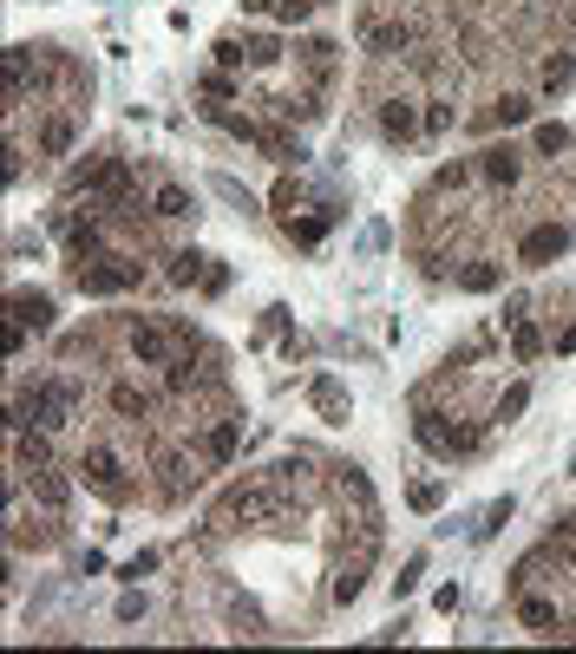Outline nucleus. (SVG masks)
I'll return each mask as SVG.
<instances>
[{
	"label": "nucleus",
	"mask_w": 576,
	"mask_h": 654,
	"mask_svg": "<svg viewBox=\"0 0 576 654\" xmlns=\"http://www.w3.org/2000/svg\"><path fill=\"white\" fill-rule=\"evenodd\" d=\"M79 380L73 374H40L33 387H20L13 392V406H7V432L13 425H46V432H59L73 412H79Z\"/></svg>",
	"instance_id": "f257e3e1"
},
{
	"label": "nucleus",
	"mask_w": 576,
	"mask_h": 654,
	"mask_svg": "<svg viewBox=\"0 0 576 654\" xmlns=\"http://www.w3.org/2000/svg\"><path fill=\"white\" fill-rule=\"evenodd\" d=\"M184 347H197V334L184 328V321H151V314H132L125 321V354H132V367H170Z\"/></svg>",
	"instance_id": "f03ea898"
},
{
	"label": "nucleus",
	"mask_w": 576,
	"mask_h": 654,
	"mask_svg": "<svg viewBox=\"0 0 576 654\" xmlns=\"http://www.w3.org/2000/svg\"><path fill=\"white\" fill-rule=\"evenodd\" d=\"M125 472H132V465H125V452H119L112 439H92V445L79 452V485H86V491H99L106 505H132V491H139V485H132Z\"/></svg>",
	"instance_id": "7ed1b4c3"
},
{
	"label": "nucleus",
	"mask_w": 576,
	"mask_h": 654,
	"mask_svg": "<svg viewBox=\"0 0 576 654\" xmlns=\"http://www.w3.org/2000/svg\"><path fill=\"white\" fill-rule=\"evenodd\" d=\"M413 439L427 445L432 458H465V452H478V432L458 425L452 412H432L427 399H420V412H413Z\"/></svg>",
	"instance_id": "20e7f679"
},
{
	"label": "nucleus",
	"mask_w": 576,
	"mask_h": 654,
	"mask_svg": "<svg viewBox=\"0 0 576 654\" xmlns=\"http://www.w3.org/2000/svg\"><path fill=\"white\" fill-rule=\"evenodd\" d=\"M361 46H367L374 59H407V53L420 46V26H413L407 13H367V20H361Z\"/></svg>",
	"instance_id": "39448f33"
},
{
	"label": "nucleus",
	"mask_w": 576,
	"mask_h": 654,
	"mask_svg": "<svg viewBox=\"0 0 576 654\" xmlns=\"http://www.w3.org/2000/svg\"><path fill=\"white\" fill-rule=\"evenodd\" d=\"M472 164H478V184H491V190H518L524 184V151L518 144H485Z\"/></svg>",
	"instance_id": "423d86ee"
},
{
	"label": "nucleus",
	"mask_w": 576,
	"mask_h": 654,
	"mask_svg": "<svg viewBox=\"0 0 576 654\" xmlns=\"http://www.w3.org/2000/svg\"><path fill=\"white\" fill-rule=\"evenodd\" d=\"M511 602H518V622H524L531 635H564V629H571V609H564L557 596H538V589H518Z\"/></svg>",
	"instance_id": "0eeeda50"
},
{
	"label": "nucleus",
	"mask_w": 576,
	"mask_h": 654,
	"mask_svg": "<svg viewBox=\"0 0 576 654\" xmlns=\"http://www.w3.org/2000/svg\"><path fill=\"white\" fill-rule=\"evenodd\" d=\"M106 406H112L119 419H132V425H139V419H151V412H157V392L125 374V380H112V387H106Z\"/></svg>",
	"instance_id": "6e6552de"
},
{
	"label": "nucleus",
	"mask_w": 576,
	"mask_h": 654,
	"mask_svg": "<svg viewBox=\"0 0 576 654\" xmlns=\"http://www.w3.org/2000/svg\"><path fill=\"white\" fill-rule=\"evenodd\" d=\"M427 131V119L413 112V99H380V137L387 144H413Z\"/></svg>",
	"instance_id": "1a4fd4ad"
},
{
	"label": "nucleus",
	"mask_w": 576,
	"mask_h": 654,
	"mask_svg": "<svg viewBox=\"0 0 576 654\" xmlns=\"http://www.w3.org/2000/svg\"><path fill=\"white\" fill-rule=\"evenodd\" d=\"M571 250V230H557V223H538L524 243H518V256H524V268H544V262H557Z\"/></svg>",
	"instance_id": "9d476101"
},
{
	"label": "nucleus",
	"mask_w": 576,
	"mask_h": 654,
	"mask_svg": "<svg viewBox=\"0 0 576 654\" xmlns=\"http://www.w3.org/2000/svg\"><path fill=\"white\" fill-rule=\"evenodd\" d=\"M7 308H13V328H33V334H46V328H53V295L13 288V295H7Z\"/></svg>",
	"instance_id": "9b49d317"
},
{
	"label": "nucleus",
	"mask_w": 576,
	"mask_h": 654,
	"mask_svg": "<svg viewBox=\"0 0 576 654\" xmlns=\"http://www.w3.org/2000/svg\"><path fill=\"white\" fill-rule=\"evenodd\" d=\"M151 217H164V223H197V197H190L184 184H157Z\"/></svg>",
	"instance_id": "f8f14e48"
},
{
	"label": "nucleus",
	"mask_w": 576,
	"mask_h": 654,
	"mask_svg": "<svg viewBox=\"0 0 576 654\" xmlns=\"http://www.w3.org/2000/svg\"><path fill=\"white\" fill-rule=\"evenodd\" d=\"M544 347H551V334H544L531 314H518V321H511V361H518V367H531Z\"/></svg>",
	"instance_id": "ddd939ff"
},
{
	"label": "nucleus",
	"mask_w": 576,
	"mask_h": 654,
	"mask_svg": "<svg viewBox=\"0 0 576 654\" xmlns=\"http://www.w3.org/2000/svg\"><path fill=\"white\" fill-rule=\"evenodd\" d=\"M20 478H26V491H33L46 511H66V498H73V478H59L53 465H46V472H20Z\"/></svg>",
	"instance_id": "4468645a"
},
{
	"label": "nucleus",
	"mask_w": 576,
	"mask_h": 654,
	"mask_svg": "<svg viewBox=\"0 0 576 654\" xmlns=\"http://www.w3.org/2000/svg\"><path fill=\"white\" fill-rule=\"evenodd\" d=\"M571 79H576V53H551V59L538 66V92H544V99H564Z\"/></svg>",
	"instance_id": "2eb2a0df"
},
{
	"label": "nucleus",
	"mask_w": 576,
	"mask_h": 654,
	"mask_svg": "<svg viewBox=\"0 0 576 654\" xmlns=\"http://www.w3.org/2000/svg\"><path fill=\"white\" fill-rule=\"evenodd\" d=\"M308 399H314V412H321L328 425H341V419H347V392H341V380H334V374H314Z\"/></svg>",
	"instance_id": "dca6fc26"
},
{
	"label": "nucleus",
	"mask_w": 576,
	"mask_h": 654,
	"mask_svg": "<svg viewBox=\"0 0 576 654\" xmlns=\"http://www.w3.org/2000/svg\"><path fill=\"white\" fill-rule=\"evenodd\" d=\"M236 439H243V419H217L210 425V439H203V465H230V452H236Z\"/></svg>",
	"instance_id": "f3484780"
},
{
	"label": "nucleus",
	"mask_w": 576,
	"mask_h": 654,
	"mask_svg": "<svg viewBox=\"0 0 576 654\" xmlns=\"http://www.w3.org/2000/svg\"><path fill=\"white\" fill-rule=\"evenodd\" d=\"M73 137H79V112L46 119V125H40V157H66V151H73Z\"/></svg>",
	"instance_id": "a211bd4d"
},
{
	"label": "nucleus",
	"mask_w": 576,
	"mask_h": 654,
	"mask_svg": "<svg viewBox=\"0 0 576 654\" xmlns=\"http://www.w3.org/2000/svg\"><path fill=\"white\" fill-rule=\"evenodd\" d=\"M498 281H505V268H498V262H485V256L458 268V288H465V295H491Z\"/></svg>",
	"instance_id": "6ab92c4d"
},
{
	"label": "nucleus",
	"mask_w": 576,
	"mask_h": 654,
	"mask_svg": "<svg viewBox=\"0 0 576 654\" xmlns=\"http://www.w3.org/2000/svg\"><path fill=\"white\" fill-rule=\"evenodd\" d=\"M531 119V99L524 92H505V99H491V112H485V125H524Z\"/></svg>",
	"instance_id": "aec40b11"
},
{
	"label": "nucleus",
	"mask_w": 576,
	"mask_h": 654,
	"mask_svg": "<svg viewBox=\"0 0 576 654\" xmlns=\"http://www.w3.org/2000/svg\"><path fill=\"white\" fill-rule=\"evenodd\" d=\"M243 53H250V66H283V59H288L276 33H250V40H243Z\"/></svg>",
	"instance_id": "412c9836"
},
{
	"label": "nucleus",
	"mask_w": 576,
	"mask_h": 654,
	"mask_svg": "<svg viewBox=\"0 0 576 654\" xmlns=\"http://www.w3.org/2000/svg\"><path fill=\"white\" fill-rule=\"evenodd\" d=\"M203 262H210V256H197V250H177V256H170V281H177V288H190V281H203V275H210Z\"/></svg>",
	"instance_id": "4be33fe9"
},
{
	"label": "nucleus",
	"mask_w": 576,
	"mask_h": 654,
	"mask_svg": "<svg viewBox=\"0 0 576 654\" xmlns=\"http://www.w3.org/2000/svg\"><path fill=\"white\" fill-rule=\"evenodd\" d=\"M571 144H576L571 125H538V151H544V157H557V151H571Z\"/></svg>",
	"instance_id": "5701e85b"
},
{
	"label": "nucleus",
	"mask_w": 576,
	"mask_h": 654,
	"mask_svg": "<svg viewBox=\"0 0 576 654\" xmlns=\"http://www.w3.org/2000/svg\"><path fill=\"white\" fill-rule=\"evenodd\" d=\"M452 125H458V106H452V99H432V106H427V131H432V137H445Z\"/></svg>",
	"instance_id": "b1692460"
},
{
	"label": "nucleus",
	"mask_w": 576,
	"mask_h": 654,
	"mask_svg": "<svg viewBox=\"0 0 576 654\" xmlns=\"http://www.w3.org/2000/svg\"><path fill=\"white\" fill-rule=\"evenodd\" d=\"M407 498H413V511H439V505H445V485H439V478H420Z\"/></svg>",
	"instance_id": "393cba45"
},
{
	"label": "nucleus",
	"mask_w": 576,
	"mask_h": 654,
	"mask_svg": "<svg viewBox=\"0 0 576 654\" xmlns=\"http://www.w3.org/2000/svg\"><path fill=\"white\" fill-rule=\"evenodd\" d=\"M524 406H531V387L518 380V387H511V392H505V399H498V425H511V419H518Z\"/></svg>",
	"instance_id": "a878e982"
},
{
	"label": "nucleus",
	"mask_w": 576,
	"mask_h": 654,
	"mask_svg": "<svg viewBox=\"0 0 576 654\" xmlns=\"http://www.w3.org/2000/svg\"><path fill=\"white\" fill-rule=\"evenodd\" d=\"M243 92V79H230V73H210L203 79V99H236Z\"/></svg>",
	"instance_id": "bb28decb"
},
{
	"label": "nucleus",
	"mask_w": 576,
	"mask_h": 654,
	"mask_svg": "<svg viewBox=\"0 0 576 654\" xmlns=\"http://www.w3.org/2000/svg\"><path fill=\"white\" fill-rule=\"evenodd\" d=\"M420 576H427V556H413V563H407V569H400V576H394V596H407V589H413V583H420Z\"/></svg>",
	"instance_id": "cd10ccee"
},
{
	"label": "nucleus",
	"mask_w": 576,
	"mask_h": 654,
	"mask_svg": "<svg viewBox=\"0 0 576 654\" xmlns=\"http://www.w3.org/2000/svg\"><path fill=\"white\" fill-rule=\"evenodd\" d=\"M151 569H157V550H144V556L125 563V583H139V576H151Z\"/></svg>",
	"instance_id": "c85d7f7f"
},
{
	"label": "nucleus",
	"mask_w": 576,
	"mask_h": 654,
	"mask_svg": "<svg viewBox=\"0 0 576 654\" xmlns=\"http://www.w3.org/2000/svg\"><path fill=\"white\" fill-rule=\"evenodd\" d=\"M308 7H314V0H283V7H276V20L295 26V20H308Z\"/></svg>",
	"instance_id": "c756f323"
}]
</instances>
